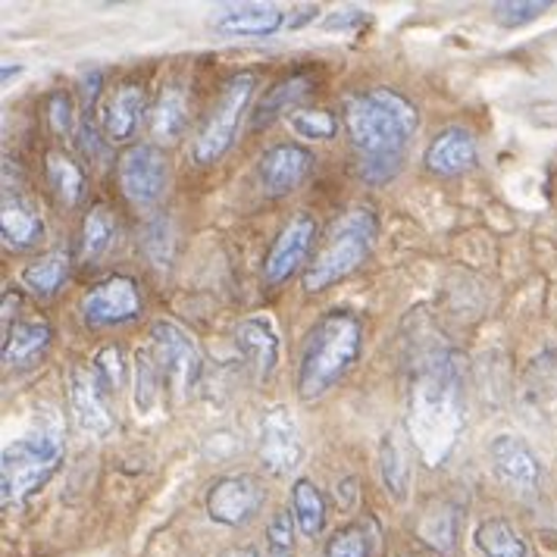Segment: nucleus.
<instances>
[{
    "instance_id": "nucleus-1",
    "label": "nucleus",
    "mask_w": 557,
    "mask_h": 557,
    "mask_svg": "<svg viewBox=\"0 0 557 557\" xmlns=\"http://www.w3.org/2000/svg\"><path fill=\"white\" fill-rule=\"evenodd\" d=\"M342 123L355 145L360 176L382 185L401 173L407 141L420 128V113L405 95L392 88H370L345 98Z\"/></svg>"
},
{
    "instance_id": "nucleus-2",
    "label": "nucleus",
    "mask_w": 557,
    "mask_h": 557,
    "mask_svg": "<svg viewBox=\"0 0 557 557\" xmlns=\"http://www.w3.org/2000/svg\"><path fill=\"white\" fill-rule=\"evenodd\" d=\"M463 373L460 357L448 348H432L413 367L410 380V432L420 445V455L430 463H442L455 448L463 423L460 413Z\"/></svg>"
},
{
    "instance_id": "nucleus-3",
    "label": "nucleus",
    "mask_w": 557,
    "mask_h": 557,
    "mask_svg": "<svg viewBox=\"0 0 557 557\" xmlns=\"http://www.w3.org/2000/svg\"><path fill=\"white\" fill-rule=\"evenodd\" d=\"M363 326L348 310L323 313L307 332L298 360V395L301 401H317L330 395L360 357Z\"/></svg>"
},
{
    "instance_id": "nucleus-4",
    "label": "nucleus",
    "mask_w": 557,
    "mask_h": 557,
    "mask_svg": "<svg viewBox=\"0 0 557 557\" xmlns=\"http://www.w3.org/2000/svg\"><path fill=\"white\" fill-rule=\"evenodd\" d=\"M376 235H380L376 213L367 207H357V210H348L345 216H338L332 223L330 235L323 238L320 251L307 263L305 278H301L305 292H323V288L357 273L367 263V257L373 253Z\"/></svg>"
},
{
    "instance_id": "nucleus-5",
    "label": "nucleus",
    "mask_w": 557,
    "mask_h": 557,
    "mask_svg": "<svg viewBox=\"0 0 557 557\" xmlns=\"http://www.w3.org/2000/svg\"><path fill=\"white\" fill-rule=\"evenodd\" d=\"M63 463V442L57 435L38 432L10 442L0 455V502L3 510L20 507L35 492H41Z\"/></svg>"
},
{
    "instance_id": "nucleus-6",
    "label": "nucleus",
    "mask_w": 557,
    "mask_h": 557,
    "mask_svg": "<svg viewBox=\"0 0 557 557\" xmlns=\"http://www.w3.org/2000/svg\"><path fill=\"white\" fill-rule=\"evenodd\" d=\"M253 88H257V73L253 70H242V73L226 78V85L220 88V98L213 101L207 120L198 128V138L191 145L195 163L213 166V163H220L226 157L235 135H238L242 116H245V110H248V103L253 98Z\"/></svg>"
},
{
    "instance_id": "nucleus-7",
    "label": "nucleus",
    "mask_w": 557,
    "mask_h": 557,
    "mask_svg": "<svg viewBox=\"0 0 557 557\" xmlns=\"http://www.w3.org/2000/svg\"><path fill=\"white\" fill-rule=\"evenodd\" d=\"M170 166L157 145H132L116 160V182L128 203L151 207L166 191Z\"/></svg>"
},
{
    "instance_id": "nucleus-8",
    "label": "nucleus",
    "mask_w": 557,
    "mask_h": 557,
    "mask_svg": "<svg viewBox=\"0 0 557 557\" xmlns=\"http://www.w3.org/2000/svg\"><path fill=\"white\" fill-rule=\"evenodd\" d=\"M141 288L138 282L128 276H110L91 285L82 298V320L95 330H110V326H123L141 317Z\"/></svg>"
},
{
    "instance_id": "nucleus-9",
    "label": "nucleus",
    "mask_w": 557,
    "mask_h": 557,
    "mask_svg": "<svg viewBox=\"0 0 557 557\" xmlns=\"http://www.w3.org/2000/svg\"><path fill=\"white\" fill-rule=\"evenodd\" d=\"M305 442L288 407H270L260 420V463L270 476H288L301 467Z\"/></svg>"
},
{
    "instance_id": "nucleus-10",
    "label": "nucleus",
    "mask_w": 557,
    "mask_h": 557,
    "mask_svg": "<svg viewBox=\"0 0 557 557\" xmlns=\"http://www.w3.org/2000/svg\"><path fill=\"white\" fill-rule=\"evenodd\" d=\"M151 345V355L157 360V367H160V373H163V380L178 392H188L198 380V370H201V357H198V348H195V338L173 320H153Z\"/></svg>"
},
{
    "instance_id": "nucleus-11",
    "label": "nucleus",
    "mask_w": 557,
    "mask_h": 557,
    "mask_svg": "<svg viewBox=\"0 0 557 557\" xmlns=\"http://www.w3.org/2000/svg\"><path fill=\"white\" fill-rule=\"evenodd\" d=\"M66 388H70V407H73L78 430L95 438H107L116 426V420L110 410V388L103 385L98 370L88 363H76L66 376Z\"/></svg>"
},
{
    "instance_id": "nucleus-12",
    "label": "nucleus",
    "mask_w": 557,
    "mask_h": 557,
    "mask_svg": "<svg viewBox=\"0 0 557 557\" xmlns=\"http://www.w3.org/2000/svg\"><path fill=\"white\" fill-rule=\"evenodd\" d=\"M267 502L263 485L251 473H228L210 485L207 492V517L220 527H245L260 513Z\"/></svg>"
},
{
    "instance_id": "nucleus-13",
    "label": "nucleus",
    "mask_w": 557,
    "mask_h": 557,
    "mask_svg": "<svg viewBox=\"0 0 557 557\" xmlns=\"http://www.w3.org/2000/svg\"><path fill=\"white\" fill-rule=\"evenodd\" d=\"M317 245V220L310 213H295L282 232L276 235L273 248L263 260V278L267 285H282L288 278L295 276L307 260H310V251Z\"/></svg>"
},
{
    "instance_id": "nucleus-14",
    "label": "nucleus",
    "mask_w": 557,
    "mask_h": 557,
    "mask_svg": "<svg viewBox=\"0 0 557 557\" xmlns=\"http://www.w3.org/2000/svg\"><path fill=\"white\" fill-rule=\"evenodd\" d=\"M488 463L495 480L513 495H532L542 485V463L530 445L517 435H495L488 445Z\"/></svg>"
},
{
    "instance_id": "nucleus-15",
    "label": "nucleus",
    "mask_w": 557,
    "mask_h": 557,
    "mask_svg": "<svg viewBox=\"0 0 557 557\" xmlns=\"http://www.w3.org/2000/svg\"><path fill=\"white\" fill-rule=\"evenodd\" d=\"M235 351L257 382H267L278 367V332L270 317H248L235 326Z\"/></svg>"
},
{
    "instance_id": "nucleus-16",
    "label": "nucleus",
    "mask_w": 557,
    "mask_h": 557,
    "mask_svg": "<svg viewBox=\"0 0 557 557\" xmlns=\"http://www.w3.org/2000/svg\"><path fill=\"white\" fill-rule=\"evenodd\" d=\"M313 170V153L301 145H276L257 160V178L270 195H292Z\"/></svg>"
},
{
    "instance_id": "nucleus-17",
    "label": "nucleus",
    "mask_w": 557,
    "mask_h": 557,
    "mask_svg": "<svg viewBox=\"0 0 557 557\" xmlns=\"http://www.w3.org/2000/svg\"><path fill=\"white\" fill-rule=\"evenodd\" d=\"M210 23L223 35H242V38H270L278 28L288 26V13L273 3H228L220 7Z\"/></svg>"
},
{
    "instance_id": "nucleus-18",
    "label": "nucleus",
    "mask_w": 557,
    "mask_h": 557,
    "mask_svg": "<svg viewBox=\"0 0 557 557\" xmlns=\"http://www.w3.org/2000/svg\"><path fill=\"white\" fill-rule=\"evenodd\" d=\"M0 238L13 251H28L45 238V220L38 207L10 185L3 188V201H0Z\"/></svg>"
},
{
    "instance_id": "nucleus-19",
    "label": "nucleus",
    "mask_w": 557,
    "mask_h": 557,
    "mask_svg": "<svg viewBox=\"0 0 557 557\" xmlns=\"http://www.w3.org/2000/svg\"><path fill=\"white\" fill-rule=\"evenodd\" d=\"M423 163L432 176H463L467 170L476 166V138L463 126L442 128L423 153Z\"/></svg>"
},
{
    "instance_id": "nucleus-20",
    "label": "nucleus",
    "mask_w": 557,
    "mask_h": 557,
    "mask_svg": "<svg viewBox=\"0 0 557 557\" xmlns=\"http://www.w3.org/2000/svg\"><path fill=\"white\" fill-rule=\"evenodd\" d=\"M53 330L45 317H20L3 330V345L0 355L7 367H32L51 348Z\"/></svg>"
},
{
    "instance_id": "nucleus-21",
    "label": "nucleus",
    "mask_w": 557,
    "mask_h": 557,
    "mask_svg": "<svg viewBox=\"0 0 557 557\" xmlns=\"http://www.w3.org/2000/svg\"><path fill=\"white\" fill-rule=\"evenodd\" d=\"M145 107H148V98H145V88L135 85V82H123L113 98L103 103V116H101V132L107 141H128L135 135V128L145 116Z\"/></svg>"
},
{
    "instance_id": "nucleus-22",
    "label": "nucleus",
    "mask_w": 557,
    "mask_h": 557,
    "mask_svg": "<svg viewBox=\"0 0 557 557\" xmlns=\"http://www.w3.org/2000/svg\"><path fill=\"white\" fill-rule=\"evenodd\" d=\"M45 178L48 188L53 191V198L60 207H76L85 195V173L73 157H66L63 151H48L45 157Z\"/></svg>"
},
{
    "instance_id": "nucleus-23",
    "label": "nucleus",
    "mask_w": 557,
    "mask_h": 557,
    "mask_svg": "<svg viewBox=\"0 0 557 557\" xmlns=\"http://www.w3.org/2000/svg\"><path fill=\"white\" fill-rule=\"evenodd\" d=\"M292 517H295V527L307 539H317L323 532V527H326V498L317 488V482L295 480V485H292Z\"/></svg>"
},
{
    "instance_id": "nucleus-24",
    "label": "nucleus",
    "mask_w": 557,
    "mask_h": 557,
    "mask_svg": "<svg viewBox=\"0 0 557 557\" xmlns=\"http://www.w3.org/2000/svg\"><path fill=\"white\" fill-rule=\"evenodd\" d=\"M476 548L485 557H530L523 535L507 523L505 517H488L476 527Z\"/></svg>"
},
{
    "instance_id": "nucleus-25",
    "label": "nucleus",
    "mask_w": 557,
    "mask_h": 557,
    "mask_svg": "<svg viewBox=\"0 0 557 557\" xmlns=\"http://www.w3.org/2000/svg\"><path fill=\"white\" fill-rule=\"evenodd\" d=\"M70 276V253L66 251H51L38 260H32L26 270H23V285H26L32 295L38 298H51L60 292V285Z\"/></svg>"
},
{
    "instance_id": "nucleus-26",
    "label": "nucleus",
    "mask_w": 557,
    "mask_h": 557,
    "mask_svg": "<svg viewBox=\"0 0 557 557\" xmlns=\"http://www.w3.org/2000/svg\"><path fill=\"white\" fill-rule=\"evenodd\" d=\"M188 126V101L185 95L173 88H163V95L157 98L151 113V132L157 141H176Z\"/></svg>"
},
{
    "instance_id": "nucleus-27",
    "label": "nucleus",
    "mask_w": 557,
    "mask_h": 557,
    "mask_svg": "<svg viewBox=\"0 0 557 557\" xmlns=\"http://www.w3.org/2000/svg\"><path fill=\"white\" fill-rule=\"evenodd\" d=\"M307 91H310V76H305V73H298V76H288V78H282V82H276V85H273V88H270V91L260 98V103H257V113H253V128L270 126L278 113H285V110L298 101V98H305ZM288 113H292V110H288Z\"/></svg>"
},
{
    "instance_id": "nucleus-28",
    "label": "nucleus",
    "mask_w": 557,
    "mask_h": 557,
    "mask_svg": "<svg viewBox=\"0 0 557 557\" xmlns=\"http://www.w3.org/2000/svg\"><path fill=\"white\" fill-rule=\"evenodd\" d=\"M113 242H116V223H113L110 210L103 203L91 207L82 223V260L98 263L103 253L113 248Z\"/></svg>"
},
{
    "instance_id": "nucleus-29",
    "label": "nucleus",
    "mask_w": 557,
    "mask_h": 557,
    "mask_svg": "<svg viewBox=\"0 0 557 557\" xmlns=\"http://www.w3.org/2000/svg\"><path fill=\"white\" fill-rule=\"evenodd\" d=\"M417 535L430 545L435 555L451 557L457 545V513L445 505L438 510H426L420 527H417Z\"/></svg>"
},
{
    "instance_id": "nucleus-30",
    "label": "nucleus",
    "mask_w": 557,
    "mask_h": 557,
    "mask_svg": "<svg viewBox=\"0 0 557 557\" xmlns=\"http://www.w3.org/2000/svg\"><path fill=\"white\" fill-rule=\"evenodd\" d=\"M380 473L385 492L395 498V502H405L407 498V482H410V467L405 463V455L395 442V435H385L380 445Z\"/></svg>"
},
{
    "instance_id": "nucleus-31",
    "label": "nucleus",
    "mask_w": 557,
    "mask_h": 557,
    "mask_svg": "<svg viewBox=\"0 0 557 557\" xmlns=\"http://www.w3.org/2000/svg\"><path fill=\"white\" fill-rule=\"evenodd\" d=\"M288 126L298 138H307V141H330L338 132V120L320 107H295L288 113Z\"/></svg>"
},
{
    "instance_id": "nucleus-32",
    "label": "nucleus",
    "mask_w": 557,
    "mask_h": 557,
    "mask_svg": "<svg viewBox=\"0 0 557 557\" xmlns=\"http://www.w3.org/2000/svg\"><path fill=\"white\" fill-rule=\"evenodd\" d=\"M160 382H163V373L151 351H138L135 355V407L138 410H151L157 405Z\"/></svg>"
},
{
    "instance_id": "nucleus-33",
    "label": "nucleus",
    "mask_w": 557,
    "mask_h": 557,
    "mask_svg": "<svg viewBox=\"0 0 557 557\" xmlns=\"http://www.w3.org/2000/svg\"><path fill=\"white\" fill-rule=\"evenodd\" d=\"M323 557H370V535L360 523H348L332 532L323 548Z\"/></svg>"
},
{
    "instance_id": "nucleus-34",
    "label": "nucleus",
    "mask_w": 557,
    "mask_h": 557,
    "mask_svg": "<svg viewBox=\"0 0 557 557\" xmlns=\"http://www.w3.org/2000/svg\"><path fill=\"white\" fill-rule=\"evenodd\" d=\"M295 557V517L288 510H276L267 523V555Z\"/></svg>"
},
{
    "instance_id": "nucleus-35",
    "label": "nucleus",
    "mask_w": 557,
    "mask_h": 557,
    "mask_svg": "<svg viewBox=\"0 0 557 557\" xmlns=\"http://www.w3.org/2000/svg\"><path fill=\"white\" fill-rule=\"evenodd\" d=\"M492 10H495V20L505 28H520L539 20L542 13H548L552 3L548 0H505V3H495Z\"/></svg>"
},
{
    "instance_id": "nucleus-36",
    "label": "nucleus",
    "mask_w": 557,
    "mask_h": 557,
    "mask_svg": "<svg viewBox=\"0 0 557 557\" xmlns=\"http://www.w3.org/2000/svg\"><path fill=\"white\" fill-rule=\"evenodd\" d=\"M145 251L151 257L153 267H166L173 257V238H170V223L157 216L151 226L145 228Z\"/></svg>"
},
{
    "instance_id": "nucleus-37",
    "label": "nucleus",
    "mask_w": 557,
    "mask_h": 557,
    "mask_svg": "<svg viewBox=\"0 0 557 557\" xmlns=\"http://www.w3.org/2000/svg\"><path fill=\"white\" fill-rule=\"evenodd\" d=\"M95 370H98V376L103 380V385L110 388V392H116L120 385H123V348L120 345H107L101 348V355L95 357Z\"/></svg>"
},
{
    "instance_id": "nucleus-38",
    "label": "nucleus",
    "mask_w": 557,
    "mask_h": 557,
    "mask_svg": "<svg viewBox=\"0 0 557 557\" xmlns=\"http://www.w3.org/2000/svg\"><path fill=\"white\" fill-rule=\"evenodd\" d=\"M48 120L57 135H70L76 128V113H73V98L66 91H51L48 95Z\"/></svg>"
},
{
    "instance_id": "nucleus-39",
    "label": "nucleus",
    "mask_w": 557,
    "mask_h": 557,
    "mask_svg": "<svg viewBox=\"0 0 557 557\" xmlns=\"http://www.w3.org/2000/svg\"><path fill=\"white\" fill-rule=\"evenodd\" d=\"M76 141H78V151L85 153V160L88 163H95V160H103V153H107V138L98 135V128L95 123L85 116L82 120V126L76 128Z\"/></svg>"
},
{
    "instance_id": "nucleus-40",
    "label": "nucleus",
    "mask_w": 557,
    "mask_h": 557,
    "mask_svg": "<svg viewBox=\"0 0 557 557\" xmlns=\"http://www.w3.org/2000/svg\"><path fill=\"white\" fill-rule=\"evenodd\" d=\"M367 23V13L363 10H338V13H332L326 16V28H357Z\"/></svg>"
},
{
    "instance_id": "nucleus-41",
    "label": "nucleus",
    "mask_w": 557,
    "mask_h": 557,
    "mask_svg": "<svg viewBox=\"0 0 557 557\" xmlns=\"http://www.w3.org/2000/svg\"><path fill=\"white\" fill-rule=\"evenodd\" d=\"M101 82H103V73L101 70H91L85 82H82V91H85V107L91 110L95 101H98V91H101Z\"/></svg>"
},
{
    "instance_id": "nucleus-42",
    "label": "nucleus",
    "mask_w": 557,
    "mask_h": 557,
    "mask_svg": "<svg viewBox=\"0 0 557 557\" xmlns=\"http://www.w3.org/2000/svg\"><path fill=\"white\" fill-rule=\"evenodd\" d=\"M317 13H320V7H305V10H298V16L288 13V26H305L310 20H317Z\"/></svg>"
},
{
    "instance_id": "nucleus-43",
    "label": "nucleus",
    "mask_w": 557,
    "mask_h": 557,
    "mask_svg": "<svg viewBox=\"0 0 557 557\" xmlns=\"http://www.w3.org/2000/svg\"><path fill=\"white\" fill-rule=\"evenodd\" d=\"M226 557H260V555H257L253 548H238V552H232V555H226Z\"/></svg>"
}]
</instances>
